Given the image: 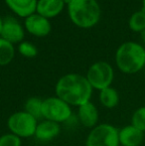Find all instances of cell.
<instances>
[{"label": "cell", "mask_w": 145, "mask_h": 146, "mask_svg": "<svg viewBox=\"0 0 145 146\" xmlns=\"http://www.w3.org/2000/svg\"><path fill=\"white\" fill-rule=\"evenodd\" d=\"M56 94L70 106H81L91 102L93 88L87 79L77 74H68L56 85Z\"/></svg>", "instance_id": "obj_1"}, {"label": "cell", "mask_w": 145, "mask_h": 146, "mask_svg": "<svg viewBox=\"0 0 145 146\" xmlns=\"http://www.w3.org/2000/svg\"><path fill=\"white\" fill-rule=\"evenodd\" d=\"M115 61L121 72L135 74L145 66V50L137 43H123L116 52Z\"/></svg>", "instance_id": "obj_2"}, {"label": "cell", "mask_w": 145, "mask_h": 146, "mask_svg": "<svg viewBox=\"0 0 145 146\" xmlns=\"http://www.w3.org/2000/svg\"><path fill=\"white\" fill-rule=\"evenodd\" d=\"M68 10L72 21L81 28L93 27L101 17V8L95 0H71Z\"/></svg>", "instance_id": "obj_3"}, {"label": "cell", "mask_w": 145, "mask_h": 146, "mask_svg": "<svg viewBox=\"0 0 145 146\" xmlns=\"http://www.w3.org/2000/svg\"><path fill=\"white\" fill-rule=\"evenodd\" d=\"M7 125L11 133L19 136L20 138H27L35 135L38 120L23 110L11 114L8 118Z\"/></svg>", "instance_id": "obj_4"}, {"label": "cell", "mask_w": 145, "mask_h": 146, "mask_svg": "<svg viewBox=\"0 0 145 146\" xmlns=\"http://www.w3.org/2000/svg\"><path fill=\"white\" fill-rule=\"evenodd\" d=\"M118 130L107 123L93 127L87 137L85 146H119Z\"/></svg>", "instance_id": "obj_5"}, {"label": "cell", "mask_w": 145, "mask_h": 146, "mask_svg": "<svg viewBox=\"0 0 145 146\" xmlns=\"http://www.w3.org/2000/svg\"><path fill=\"white\" fill-rule=\"evenodd\" d=\"M42 115L44 119L61 123L70 119L72 115V110L70 104L65 102L58 96H51L43 100Z\"/></svg>", "instance_id": "obj_6"}, {"label": "cell", "mask_w": 145, "mask_h": 146, "mask_svg": "<svg viewBox=\"0 0 145 146\" xmlns=\"http://www.w3.org/2000/svg\"><path fill=\"white\" fill-rule=\"evenodd\" d=\"M85 78L91 88L101 90L110 87L113 81V70L107 62H97L89 67Z\"/></svg>", "instance_id": "obj_7"}, {"label": "cell", "mask_w": 145, "mask_h": 146, "mask_svg": "<svg viewBox=\"0 0 145 146\" xmlns=\"http://www.w3.org/2000/svg\"><path fill=\"white\" fill-rule=\"evenodd\" d=\"M2 39L9 43H18L24 37V31L21 24L12 17H7L3 20L1 29Z\"/></svg>", "instance_id": "obj_8"}, {"label": "cell", "mask_w": 145, "mask_h": 146, "mask_svg": "<svg viewBox=\"0 0 145 146\" xmlns=\"http://www.w3.org/2000/svg\"><path fill=\"white\" fill-rule=\"evenodd\" d=\"M25 27L28 32L38 37L46 36L51 31V24L48 18L40 14H32L26 18Z\"/></svg>", "instance_id": "obj_9"}, {"label": "cell", "mask_w": 145, "mask_h": 146, "mask_svg": "<svg viewBox=\"0 0 145 146\" xmlns=\"http://www.w3.org/2000/svg\"><path fill=\"white\" fill-rule=\"evenodd\" d=\"M119 144L121 146H139L143 141L144 132L133 125H127L118 132Z\"/></svg>", "instance_id": "obj_10"}, {"label": "cell", "mask_w": 145, "mask_h": 146, "mask_svg": "<svg viewBox=\"0 0 145 146\" xmlns=\"http://www.w3.org/2000/svg\"><path fill=\"white\" fill-rule=\"evenodd\" d=\"M60 125L55 121L44 119L38 122L35 131V136L40 141H50L56 138L60 133Z\"/></svg>", "instance_id": "obj_11"}, {"label": "cell", "mask_w": 145, "mask_h": 146, "mask_svg": "<svg viewBox=\"0 0 145 146\" xmlns=\"http://www.w3.org/2000/svg\"><path fill=\"white\" fill-rule=\"evenodd\" d=\"M79 122L85 127H95L99 120V111L93 102H89L83 106H79V112H77Z\"/></svg>", "instance_id": "obj_12"}, {"label": "cell", "mask_w": 145, "mask_h": 146, "mask_svg": "<svg viewBox=\"0 0 145 146\" xmlns=\"http://www.w3.org/2000/svg\"><path fill=\"white\" fill-rule=\"evenodd\" d=\"M64 0H39L37 3V12L46 18L55 17L64 8Z\"/></svg>", "instance_id": "obj_13"}, {"label": "cell", "mask_w": 145, "mask_h": 146, "mask_svg": "<svg viewBox=\"0 0 145 146\" xmlns=\"http://www.w3.org/2000/svg\"><path fill=\"white\" fill-rule=\"evenodd\" d=\"M7 5L21 17H29L37 9V0H5Z\"/></svg>", "instance_id": "obj_14"}, {"label": "cell", "mask_w": 145, "mask_h": 146, "mask_svg": "<svg viewBox=\"0 0 145 146\" xmlns=\"http://www.w3.org/2000/svg\"><path fill=\"white\" fill-rule=\"evenodd\" d=\"M99 102L105 108H113L119 102V96L115 88L109 87L103 88L99 92Z\"/></svg>", "instance_id": "obj_15"}, {"label": "cell", "mask_w": 145, "mask_h": 146, "mask_svg": "<svg viewBox=\"0 0 145 146\" xmlns=\"http://www.w3.org/2000/svg\"><path fill=\"white\" fill-rule=\"evenodd\" d=\"M14 54V47L11 43L4 39L0 38V66L8 65L13 60Z\"/></svg>", "instance_id": "obj_16"}, {"label": "cell", "mask_w": 145, "mask_h": 146, "mask_svg": "<svg viewBox=\"0 0 145 146\" xmlns=\"http://www.w3.org/2000/svg\"><path fill=\"white\" fill-rule=\"evenodd\" d=\"M42 104L43 100L39 98H30L25 102V111L31 114L33 117L38 120L39 118H43L42 115Z\"/></svg>", "instance_id": "obj_17"}, {"label": "cell", "mask_w": 145, "mask_h": 146, "mask_svg": "<svg viewBox=\"0 0 145 146\" xmlns=\"http://www.w3.org/2000/svg\"><path fill=\"white\" fill-rule=\"evenodd\" d=\"M129 27L134 32H142L145 30V11L143 9L132 14L129 19Z\"/></svg>", "instance_id": "obj_18"}, {"label": "cell", "mask_w": 145, "mask_h": 146, "mask_svg": "<svg viewBox=\"0 0 145 146\" xmlns=\"http://www.w3.org/2000/svg\"><path fill=\"white\" fill-rule=\"evenodd\" d=\"M131 121L133 126L141 130L142 132H145V106L139 108L134 111Z\"/></svg>", "instance_id": "obj_19"}, {"label": "cell", "mask_w": 145, "mask_h": 146, "mask_svg": "<svg viewBox=\"0 0 145 146\" xmlns=\"http://www.w3.org/2000/svg\"><path fill=\"white\" fill-rule=\"evenodd\" d=\"M21 138L11 132L0 136V146H21Z\"/></svg>", "instance_id": "obj_20"}, {"label": "cell", "mask_w": 145, "mask_h": 146, "mask_svg": "<svg viewBox=\"0 0 145 146\" xmlns=\"http://www.w3.org/2000/svg\"><path fill=\"white\" fill-rule=\"evenodd\" d=\"M19 52L24 57L34 58L37 55V53H38V51H37V48L33 44H31L29 42H23L19 46Z\"/></svg>", "instance_id": "obj_21"}, {"label": "cell", "mask_w": 145, "mask_h": 146, "mask_svg": "<svg viewBox=\"0 0 145 146\" xmlns=\"http://www.w3.org/2000/svg\"><path fill=\"white\" fill-rule=\"evenodd\" d=\"M141 37H142V40H143L144 44H145V30L141 32Z\"/></svg>", "instance_id": "obj_22"}, {"label": "cell", "mask_w": 145, "mask_h": 146, "mask_svg": "<svg viewBox=\"0 0 145 146\" xmlns=\"http://www.w3.org/2000/svg\"><path fill=\"white\" fill-rule=\"evenodd\" d=\"M2 23H3V21L1 20V18H0V34H1V29H2Z\"/></svg>", "instance_id": "obj_23"}, {"label": "cell", "mask_w": 145, "mask_h": 146, "mask_svg": "<svg viewBox=\"0 0 145 146\" xmlns=\"http://www.w3.org/2000/svg\"><path fill=\"white\" fill-rule=\"evenodd\" d=\"M143 10L145 11V0H143Z\"/></svg>", "instance_id": "obj_24"}, {"label": "cell", "mask_w": 145, "mask_h": 146, "mask_svg": "<svg viewBox=\"0 0 145 146\" xmlns=\"http://www.w3.org/2000/svg\"><path fill=\"white\" fill-rule=\"evenodd\" d=\"M70 1H71V0H64V2H67V3H69Z\"/></svg>", "instance_id": "obj_25"}, {"label": "cell", "mask_w": 145, "mask_h": 146, "mask_svg": "<svg viewBox=\"0 0 145 146\" xmlns=\"http://www.w3.org/2000/svg\"><path fill=\"white\" fill-rule=\"evenodd\" d=\"M144 68H145V66H144Z\"/></svg>", "instance_id": "obj_26"}, {"label": "cell", "mask_w": 145, "mask_h": 146, "mask_svg": "<svg viewBox=\"0 0 145 146\" xmlns=\"http://www.w3.org/2000/svg\"><path fill=\"white\" fill-rule=\"evenodd\" d=\"M119 146H121V145H119Z\"/></svg>", "instance_id": "obj_27"}]
</instances>
